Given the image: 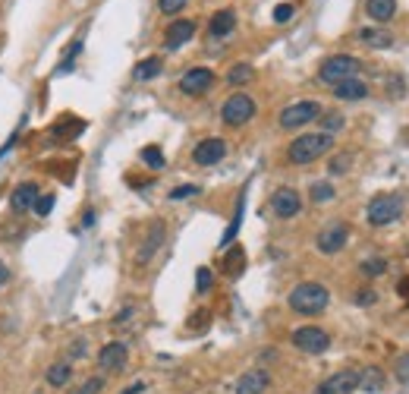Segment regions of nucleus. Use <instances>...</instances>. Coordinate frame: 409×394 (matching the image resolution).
<instances>
[{"label": "nucleus", "instance_id": "nucleus-1", "mask_svg": "<svg viewBox=\"0 0 409 394\" xmlns=\"http://www.w3.org/2000/svg\"><path fill=\"white\" fill-rule=\"evenodd\" d=\"M327 303H331V290L318 281H302L289 290V309L299 316H318L327 309Z\"/></svg>", "mask_w": 409, "mask_h": 394}, {"label": "nucleus", "instance_id": "nucleus-2", "mask_svg": "<svg viewBox=\"0 0 409 394\" xmlns=\"http://www.w3.org/2000/svg\"><path fill=\"white\" fill-rule=\"evenodd\" d=\"M331 148H333V136H327V133H306V136H299V139L289 142L287 158L293 161V164H312V161L324 158Z\"/></svg>", "mask_w": 409, "mask_h": 394}, {"label": "nucleus", "instance_id": "nucleus-3", "mask_svg": "<svg viewBox=\"0 0 409 394\" xmlns=\"http://www.w3.org/2000/svg\"><path fill=\"white\" fill-rule=\"evenodd\" d=\"M368 224L371 227H384V224H394L396 218L403 215V196H396V192H381V196H375L368 202Z\"/></svg>", "mask_w": 409, "mask_h": 394}, {"label": "nucleus", "instance_id": "nucleus-4", "mask_svg": "<svg viewBox=\"0 0 409 394\" xmlns=\"http://www.w3.org/2000/svg\"><path fill=\"white\" fill-rule=\"evenodd\" d=\"M359 70H362V64H359L356 57H350V54H333V57H327L324 64H321L318 70V79L321 83H343V79H356Z\"/></svg>", "mask_w": 409, "mask_h": 394}, {"label": "nucleus", "instance_id": "nucleus-5", "mask_svg": "<svg viewBox=\"0 0 409 394\" xmlns=\"http://www.w3.org/2000/svg\"><path fill=\"white\" fill-rule=\"evenodd\" d=\"M252 117H255V101H252L245 92L230 95L224 101V108H220V120H224L227 127H243V123H249Z\"/></svg>", "mask_w": 409, "mask_h": 394}, {"label": "nucleus", "instance_id": "nucleus-6", "mask_svg": "<svg viewBox=\"0 0 409 394\" xmlns=\"http://www.w3.org/2000/svg\"><path fill=\"white\" fill-rule=\"evenodd\" d=\"M293 347L302 350V353H324L327 347H331V335H327L324 328H318V325H302V328L293 331Z\"/></svg>", "mask_w": 409, "mask_h": 394}, {"label": "nucleus", "instance_id": "nucleus-7", "mask_svg": "<svg viewBox=\"0 0 409 394\" xmlns=\"http://www.w3.org/2000/svg\"><path fill=\"white\" fill-rule=\"evenodd\" d=\"M318 117H321L318 101H296V104H289V108L280 111V127L283 129H299V127H306V123L318 120Z\"/></svg>", "mask_w": 409, "mask_h": 394}, {"label": "nucleus", "instance_id": "nucleus-8", "mask_svg": "<svg viewBox=\"0 0 409 394\" xmlns=\"http://www.w3.org/2000/svg\"><path fill=\"white\" fill-rule=\"evenodd\" d=\"M346 243H350V227H346L343 221L327 224V227L321 230L318 237H315V246H318V253H324V255L340 253V249H343Z\"/></svg>", "mask_w": 409, "mask_h": 394}, {"label": "nucleus", "instance_id": "nucleus-9", "mask_svg": "<svg viewBox=\"0 0 409 394\" xmlns=\"http://www.w3.org/2000/svg\"><path fill=\"white\" fill-rule=\"evenodd\" d=\"M271 209H274V215L280 218V221H289V218H296L302 211V196L293 186H280V190L271 196Z\"/></svg>", "mask_w": 409, "mask_h": 394}, {"label": "nucleus", "instance_id": "nucleus-10", "mask_svg": "<svg viewBox=\"0 0 409 394\" xmlns=\"http://www.w3.org/2000/svg\"><path fill=\"white\" fill-rule=\"evenodd\" d=\"M356 388H359V369H340V372L327 375L315 394H352Z\"/></svg>", "mask_w": 409, "mask_h": 394}, {"label": "nucleus", "instance_id": "nucleus-11", "mask_svg": "<svg viewBox=\"0 0 409 394\" xmlns=\"http://www.w3.org/2000/svg\"><path fill=\"white\" fill-rule=\"evenodd\" d=\"M224 155H227V142L211 136V139H201L199 146H195L192 161L199 167H211V164H217V161H224Z\"/></svg>", "mask_w": 409, "mask_h": 394}, {"label": "nucleus", "instance_id": "nucleus-12", "mask_svg": "<svg viewBox=\"0 0 409 394\" xmlns=\"http://www.w3.org/2000/svg\"><path fill=\"white\" fill-rule=\"evenodd\" d=\"M211 85H214V73L208 66H192L180 79V92H186V95H205Z\"/></svg>", "mask_w": 409, "mask_h": 394}, {"label": "nucleus", "instance_id": "nucleus-13", "mask_svg": "<svg viewBox=\"0 0 409 394\" xmlns=\"http://www.w3.org/2000/svg\"><path fill=\"white\" fill-rule=\"evenodd\" d=\"M126 360H129V347H126L123 341L104 344V347H101V353H98V366L107 369V372H117V369H123Z\"/></svg>", "mask_w": 409, "mask_h": 394}, {"label": "nucleus", "instance_id": "nucleus-14", "mask_svg": "<svg viewBox=\"0 0 409 394\" xmlns=\"http://www.w3.org/2000/svg\"><path fill=\"white\" fill-rule=\"evenodd\" d=\"M164 237H167V227H164V221H151V227H148V237L142 240V249L136 253V262L138 265H145V262L151 259V255L161 249V243H164Z\"/></svg>", "mask_w": 409, "mask_h": 394}, {"label": "nucleus", "instance_id": "nucleus-15", "mask_svg": "<svg viewBox=\"0 0 409 394\" xmlns=\"http://www.w3.org/2000/svg\"><path fill=\"white\" fill-rule=\"evenodd\" d=\"M195 35V22L192 20H176L167 26V32H164V45L170 48V51H176V48H182L186 41H192Z\"/></svg>", "mask_w": 409, "mask_h": 394}, {"label": "nucleus", "instance_id": "nucleus-16", "mask_svg": "<svg viewBox=\"0 0 409 394\" xmlns=\"http://www.w3.org/2000/svg\"><path fill=\"white\" fill-rule=\"evenodd\" d=\"M271 385V375L264 369H249V372L239 375L236 381V394H264Z\"/></svg>", "mask_w": 409, "mask_h": 394}, {"label": "nucleus", "instance_id": "nucleus-17", "mask_svg": "<svg viewBox=\"0 0 409 394\" xmlns=\"http://www.w3.org/2000/svg\"><path fill=\"white\" fill-rule=\"evenodd\" d=\"M38 196H41L38 183H19L16 190H13V196H10V209H13V211H25V209H31V205L38 202Z\"/></svg>", "mask_w": 409, "mask_h": 394}, {"label": "nucleus", "instance_id": "nucleus-18", "mask_svg": "<svg viewBox=\"0 0 409 394\" xmlns=\"http://www.w3.org/2000/svg\"><path fill=\"white\" fill-rule=\"evenodd\" d=\"M368 95V85L362 83V79H343V83L333 85V98H340V101H362V98Z\"/></svg>", "mask_w": 409, "mask_h": 394}, {"label": "nucleus", "instance_id": "nucleus-19", "mask_svg": "<svg viewBox=\"0 0 409 394\" xmlns=\"http://www.w3.org/2000/svg\"><path fill=\"white\" fill-rule=\"evenodd\" d=\"M233 29H236V13H233V10H217V13L211 16V22H208V35H211V38H224Z\"/></svg>", "mask_w": 409, "mask_h": 394}, {"label": "nucleus", "instance_id": "nucleus-20", "mask_svg": "<svg viewBox=\"0 0 409 394\" xmlns=\"http://www.w3.org/2000/svg\"><path fill=\"white\" fill-rule=\"evenodd\" d=\"M365 13L375 22H390L396 13V0H365Z\"/></svg>", "mask_w": 409, "mask_h": 394}, {"label": "nucleus", "instance_id": "nucleus-21", "mask_svg": "<svg viewBox=\"0 0 409 394\" xmlns=\"http://www.w3.org/2000/svg\"><path fill=\"white\" fill-rule=\"evenodd\" d=\"M359 388H362L365 394H381L384 391V372L375 366L359 369Z\"/></svg>", "mask_w": 409, "mask_h": 394}, {"label": "nucleus", "instance_id": "nucleus-22", "mask_svg": "<svg viewBox=\"0 0 409 394\" xmlns=\"http://www.w3.org/2000/svg\"><path fill=\"white\" fill-rule=\"evenodd\" d=\"M359 41H362V45H368V48H390L394 45V35L390 32H384V29H362V32H359Z\"/></svg>", "mask_w": 409, "mask_h": 394}, {"label": "nucleus", "instance_id": "nucleus-23", "mask_svg": "<svg viewBox=\"0 0 409 394\" xmlns=\"http://www.w3.org/2000/svg\"><path fill=\"white\" fill-rule=\"evenodd\" d=\"M69 379H73V369H69L66 363H54V366L48 369V385L63 388V385H69Z\"/></svg>", "mask_w": 409, "mask_h": 394}, {"label": "nucleus", "instance_id": "nucleus-24", "mask_svg": "<svg viewBox=\"0 0 409 394\" xmlns=\"http://www.w3.org/2000/svg\"><path fill=\"white\" fill-rule=\"evenodd\" d=\"M161 66H164V60H161V57H148V60H142V64L136 66V79H138V83H148V79H155L157 73H161Z\"/></svg>", "mask_w": 409, "mask_h": 394}, {"label": "nucleus", "instance_id": "nucleus-25", "mask_svg": "<svg viewBox=\"0 0 409 394\" xmlns=\"http://www.w3.org/2000/svg\"><path fill=\"white\" fill-rule=\"evenodd\" d=\"M243 265H245V253H243V246H233L230 253L224 255V268H227V274H230V278H236V274L243 272Z\"/></svg>", "mask_w": 409, "mask_h": 394}, {"label": "nucleus", "instance_id": "nucleus-26", "mask_svg": "<svg viewBox=\"0 0 409 394\" xmlns=\"http://www.w3.org/2000/svg\"><path fill=\"white\" fill-rule=\"evenodd\" d=\"M308 196H312V202H315V205H321V202H331V199L337 196V192H333V186L327 183V180H318V183H312Z\"/></svg>", "mask_w": 409, "mask_h": 394}, {"label": "nucleus", "instance_id": "nucleus-27", "mask_svg": "<svg viewBox=\"0 0 409 394\" xmlns=\"http://www.w3.org/2000/svg\"><path fill=\"white\" fill-rule=\"evenodd\" d=\"M142 161L151 167V171H161L164 167V152L157 146H148V148H142Z\"/></svg>", "mask_w": 409, "mask_h": 394}, {"label": "nucleus", "instance_id": "nucleus-28", "mask_svg": "<svg viewBox=\"0 0 409 394\" xmlns=\"http://www.w3.org/2000/svg\"><path fill=\"white\" fill-rule=\"evenodd\" d=\"M252 76H255V73H252L249 64H236V66L230 70V76H227V79H230V85H245Z\"/></svg>", "mask_w": 409, "mask_h": 394}, {"label": "nucleus", "instance_id": "nucleus-29", "mask_svg": "<svg viewBox=\"0 0 409 394\" xmlns=\"http://www.w3.org/2000/svg\"><path fill=\"white\" fill-rule=\"evenodd\" d=\"M359 268H362L365 278H381V274L387 272V262H384V259H365Z\"/></svg>", "mask_w": 409, "mask_h": 394}, {"label": "nucleus", "instance_id": "nucleus-30", "mask_svg": "<svg viewBox=\"0 0 409 394\" xmlns=\"http://www.w3.org/2000/svg\"><path fill=\"white\" fill-rule=\"evenodd\" d=\"M321 120V133H327V136H333L337 129H343V117L340 114H324V117H318Z\"/></svg>", "mask_w": 409, "mask_h": 394}, {"label": "nucleus", "instance_id": "nucleus-31", "mask_svg": "<svg viewBox=\"0 0 409 394\" xmlns=\"http://www.w3.org/2000/svg\"><path fill=\"white\" fill-rule=\"evenodd\" d=\"M82 129H85V123H82V120H69V123H57V127H54V133L66 139V136H79Z\"/></svg>", "mask_w": 409, "mask_h": 394}, {"label": "nucleus", "instance_id": "nucleus-32", "mask_svg": "<svg viewBox=\"0 0 409 394\" xmlns=\"http://www.w3.org/2000/svg\"><path fill=\"white\" fill-rule=\"evenodd\" d=\"M394 375L403 381V385H409V353H400L394 363Z\"/></svg>", "mask_w": 409, "mask_h": 394}, {"label": "nucleus", "instance_id": "nucleus-33", "mask_svg": "<svg viewBox=\"0 0 409 394\" xmlns=\"http://www.w3.org/2000/svg\"><path fill=\"white\" fill-rule=\"evenodd\" d=\"M211 284H214L211 268H199V272H195V287H199V293H208L211 290Z\"/></svg>", "mask_w": 409, "mask_h": 394}, {"label": "nucleus", "instance_id": "nucleus-34", "mask_svg": "<svg viewBox=\"0 0 409 394\" xmlns=\"http://www.w3.org/2000/svg\"><path fill=\"white\" fill-rule=\"evenodd\" d=\"M186 3H189V0H157V7H161L164 16H176L182 7H186Z\"/></svg>", "mask_w": 409, "mask_h": 394}, {"label": "nucleus", "instance_id": "nucleus-35", "mask_svg": "<svg viewBox=\"0 0 409 394\" xmlns=\"http://www.w3.org/2000/svg\"><path fill=\"white\" fill-rule=\"evenodd\" d=\"M101 388H104V381H101V379H98V375H94V379L82 381V385H79V388H76V391H73V394H98V391H101Z\"/></svg>", "mask_w": 409, "mask_h": 394}, {"label": "nucleus", "instance_id": "nucleus-36", "mask_svg": "<svg viewBox=\"0 0 409 394\" xmlns=\"http://www.w3.org/2000/svg\"><path fill=\"white\" fill-rule=\"evenodd\" d=\"M239 218H243V196H239V202H236V215H233L230 230H227V234H224V246L233 240V237H236V230H239Z\"/></svg>", "mask_w": 409, "mask_h": 394}, {"label": "nucleus", "instance_id": "nucleus-37", "mask_svg": "<svg viewBox=\"0 0 409 394\" xmlns=\"http://www.w3.org/2000/svg\"><path fill=\"white\" fill-rule=\"evenodd\" d=\"M289 20H293V3H277L274 7V22H280L283 26V22H289Z\"/></svg>", "mask_w": 409, "mask_h": 394}, {"label": "nucleus", "instance_id": "nucleus-38", "mask_svg": "<svg viewBox=\"0 0 409 394\" xmlns=\"http://www.w3.org/2000/svg\"><path fill=\"white\" fill-rule=\"evenodd\" d=\"M195 192H199V186H195V183H182V186H176V190L170 192V199H173V202H180V199H189V196H195Z\"/></svg>", "mask_w": 409, "mask_h": 394}, {"label": "nucleus", "instance_id": "nucleus-39", "mask_svg": "<svg viewBox=\"0 0 409 394\" xmlns=\"http://www.w3.org/2000/svg\"><path fill=\"white\" fill-rule=\"evenodd\" d=\"M352 164L350 155H337V158H331V174H346Z\"/></svg>", "mask_w": 409, "mask_h": 394}, {"label": "nucleus", "instance_id": "nucleus-40", "mask_svg": "<svg viewBox=\"0 0 409 394\" xmlns=\"http://www.w3.org/2000/svg\"><path fill=\"white\" fill-rule=\"evenodd\" d=\"M31 209L38 211V218H44V215H50V209H54V196H38V202L31 205Z\"/></svg>", "mask_w": 409, "mask_h": 394}, {"label": "nucleus", "instance_id": "nucleus-41", "mask_svg": "<svg viewBox=\"0 0 409 394\" xmlns=\"http://www.w3.org/2000/svg\"><path fill=\"white\" fill-rule=\"evenodd\" d=\"M375 290H368V287H362V290H359V297H356V303L359 306H368V303H375Z\"/></svg>", "mask_w": 409, "mask_h": 394}, {"label": "nucleus", "instance_id": "nucleus-42", "mask_svg": "<svg viewBox=\"0 0 409 394\" xmlns=\"http://www.w3.org/2000/svg\"><path fill=\"white\" fill-rule=\"evenodd\" d=\"M192 318H195V322H192V328H195V331H201V328H205V325H208V312H205V309H201V312H195Z\"/></svg>", "mask_w": 409, "mask_h": 394}, {"label": "nucleus", "instance_id": "nucleus-43", "mask_svg": "<svg viewBox=\"0 0 409 394\" xmlns=\"http://www.w3.org/2000/svg\"><path fill=\"white\" fill-rule=\"evenodd\" d=\"M6 281H10V268H6V265H3V262H0V287H3V284H6Z\"/></svg>", "mask_w": 409, "mask_h": 394}, {"label": "nucleus", "instance_id": "nucleus-44", "mask_svg": "<svg viewBox=\"0 0 409 394\" xmlns=\"http://www.w3.org/2000/svg\"><path fill=\"white\" fill-rule=\"evenodd\" d=\"M142 391H145V385H142V381H136V385H129L123 394H142Z\"/></svg>", "mask_w": 409, "mask_h": 394}, {"label": "nucleus", "instance_id": "nucleus-45", "mask_svg": "<svg viewBox=\"0 0 409 394\" xmlns=\"http://www.w3.org/2000/svg\"><path fill=\"white\" fill-rule=\"evenodd\" d=\"M82 224H85V227H92V224H94V211H85V215H82Z\"/></svg>", "mask_w": 409, "mask_h": 394}, {"label": "nucleus", "instance_id": "nucleus-46", "mask_svg": "<svg viewBox=\"0 0 409 394\" xmlns=\"http://www.w3.org/2000/svg\"><path fill=\"white\" fill-rule=\"evenodd\" d=\"M396 290H400L403 297H409V278H406V281H400V284H396Z\"/></svg>", "mask_w": 409, "mask_h": 394}, {"label": "nucleus", "instance_id": "nucleus-47", "mask_svg": "<svg viewBox=\"0 0 409 394\" xmlns=\"http://www.w3.org/2000/svg\"><path fill=\"white\" fill-rule=\"evenodd\" d=\"M82 344H85V341H76V347H73V353H76V356L85 353V347H82Z\"/></svg>", "mask_w": 409, "mask_h": 394}]
</instances>
